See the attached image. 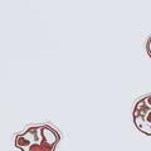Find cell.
Masks as SVG:
<instances>
[{"instance_id":"7a4b0ae2","label":"cell","mask_w":151,"mask_h":151,"mask_svg":"<svg viewBox=\"0 0 151 151\" xmlns=\"http://www.w3.org/2000/svg\"><path fill=\"white\" fill-rule=\"evenodd\" d=\"M151 96L146 94L142 98L135 103L132 119L136 129L141 131L142 134L150 136L151 135V124H150V115H151Z\"/></svg>"},{"instance_id":"6da1fadb","label":"cell","mask_w":151,"mask_h":151,"mask_svg":"<svg viewBox=\"0 0 151 151\" xmlns=\"http://www.w3.org/2000/svg\"><path fill=\"white\" fill-rule=\"evenodd\" d=\"M60 135L49 125L30 126L15 136L14 144L22 151H55Z\"/></svg>"}]
</instances>
